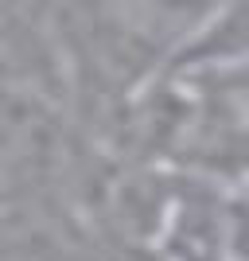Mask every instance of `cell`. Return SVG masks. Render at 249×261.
I'll use <instances>...</instances> for the list:
<instances>
[{
	"mask_svg": "<svg viewBox=\"0 0 249 261\" xmlns=\"http://www.w3.org/2000/svg\"><path fill=\"white\" fill-rule=\"evenodd\" d=\"M199 74L210 78V82L238 106L241 117L249 121V63L245 66H230V70H199Z\"/></svg>",
	"mask_w": 249,
	"mask_h": 261,
	"instance_id": "6da1fadb",
	"label": "cell"
}]
</instances>
